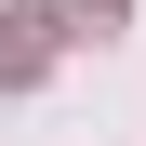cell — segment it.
Instances as JSON below:
<instances>
[{
	"mask_svg": "<svg viewBox=\"0 0 146 146\" xmlns=\"http://www.w3.org/2000/svg\"><path fill=\"white\" fill-rule=\"evenodd\" d=\"M53 66V13H0V80H40Z\"/></svg>",
	"mask_w": 146,
	"mask_h": 146,
	"instance_id": "1",
	"label": "cell"
},
{
	"mask_svg": "<svg viewBox=\"0 0 146 146\" xmlns=\"http://www.w3.org/2000/svg\"><path fill=\"white\" fill-rule=\"evenodd\" d=\"M40 13H53V40H119L133 27V0H40Z\"/></svg>",
	"mask_w": 146,
	"mask_h": 146,
	"instance_id": "2",
	"label": "cell"
}]
</instances>
